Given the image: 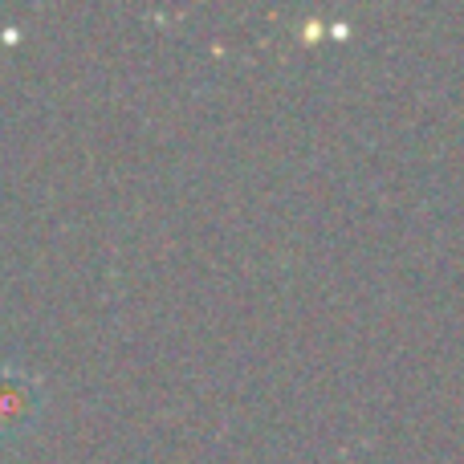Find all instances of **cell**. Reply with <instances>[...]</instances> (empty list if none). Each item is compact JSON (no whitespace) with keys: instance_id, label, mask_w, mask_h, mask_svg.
I'll return each instance as SVG.
<instances>
[{"instance_id":"obj_1","label":"cell","mask_w":464,"mask_h":464,"mask_svg":"<svg viewBox=\"0 0 464 464\" xmlns=\"http://www.w3.org/2000/svg\"><path fill=\"white\" fill-rule=\"evenodd\" d=\"M41 383L21 367H0V440L33 432L41 420Z\"/></svg>"}]
</instances>
